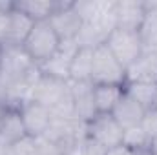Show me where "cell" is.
<instances>
[{
  "label": "cell",
  "mask_w": 157,
  "mask_h": 155,
  "mask_svg": "<svg viewBox=\"0 0 157 155\" xmlns=\"http://www.w3.org/2000/svg\"><path fill=\"white\" fill-rule=\"evenodd\" d=\"M62 46V40L57 35V31L53 29V26L49 24V20H40L35 22L28 39L24 40L22 47L24 51L29 55V59L40 66L46 60H49Z\"/></svg>",
  "instance_id": "1"
},
{
  "label": "cell",
  "mask_w": 157,
  "mask_h": 155,
  "mask_svg": "<svg viewBox=\"0 0 157 155\" xmlns=\"http://www.w3.org/2000/svg\"><path fill=\"white\" fill-rule=\"evenodd\" d=\"M104 46L113 53V57L124 68H130L146 51L143 40L139 37V31L122 29V28H113L104 42Z\"/></svg>",
  "instance_id": "2"
},
{
  "label": "cell",
  "mask_w": 157,
  "mask_h": 155,
  "mask_svg": "<svg viewBox=\"0 0 157 155\" xmlns=\"http://www.w3.org/2000/svg\"><path fill=\"white\" fill-rule=\"evenodd\" d=\"M93 84H126V68L113 57V53L102 44L93 49Z\"/></svg>",
  "instance_id": "3"
},
{
  "label": "cell",
  "mask_w": 157,
  "mask_h": 155,
  "mask_svg": "<svg viewBox=\"0 0 157 155\" xmlns=\"http://www.w3.org/2000/svg\"><path fill=\"white\" fill-rule=\"evenodd\" d=\"M86 135L97 144H101L102 148L110 150L122 144L124 130L119 126V122L113 119L112 113H97L86 122Z\"/></svg>",
  "instance_id": "4"
},
{
  "label": "cell",
  "mask_w": 157,
  "mask_h": 155,
  "mask_svg": "<svg viewBox=\"0 0 157 155\" xmlns=\"http://www.w3.org/2000/svg\"><path fill=\"white\" fill-rule=\"evenodd\" d=\"M49 24L53 26V29L57 31V35L60 37L62 42H77V37L82 29V24H84V18L78 13L75 2H62L60 0L59 7L49 17Z\"/></svg>",
  "instance_id": "5"
},
{
  "label": "cell",
  "mask_w": 157,
  "mask_h": 155,
  "mask_svg": "<svg viewBox=\"0 0 157 155\" xmlns=\"http://www.w3.org/2000/svg\"><path fill=\"white\" fill-rule=\"evenodd\" d=\"M18 112H20V117H22L26 133H28V137H31V139L42 137V135L49 130V126H51V122H53V113H51V110L46 108L44 104L37 102V100H31V99L24 100V102L20 104Z\"/></svg>",
  "instance_id": "6"
},
{
  "label": "cell",
  "mask_w": 157,
  "mask_h": 155,
  "mask_svg": "<svg viewBox=\"0 0 157 155\" xmlns=\"http://www.w3.org/2000/svg\"><path fill=\"white\" fill-rule=\"evenodd\" d=\"M77 49H78L77 42H62L60 49L49 60H46L44 64L39 66L40 73L70 82V66H71V59H73Z\"/></svg>",
  "instance_id": "7"
},
{
  "label": "cell",
  "mask_w": 157,
  "mask_h": 155,
  "mask_svg": "<svg viewBox=\"0 0 157 155\" xmlns=\"http://www.w3.org/2000/svg\"><path fill=\"white\" fill-rule=\"evenodd\" d=\"M26 137L28 133L18 108H6V110L0 108V144L9 148Z\"/></svg>",
  "instance_id": "8"
},
{
  "label": "cell",
  "mask_w": 157,
  "mask_h": 155,
  "mask_svg": "<svg viewBox=\"0 0 157 155\" xmlns=\"http://www.w3.org/2000/svg\"><path fill=\"white\" fill-rule=\"evenodd\" d=\"M71 99H73V113L78 122H88L97 115L95 100H93V82H70Z\"/></svg>",
  "instance_id": "9"
},
{
  "label": "cell",
  "mask_w": 157,
  "mask_h": 155,
  "mask_svg": "<svg viewBox=\"0 0 157 155\" xmlns=\"http://www.w3.org/2000/svg\"><path fill=\"white\" fill-rule=\"evenodd\" d=\"M146 2L135 0H117L115 2V28L139 31V26L144 18Z\"/></svg>",
  "instance_id": "10"
},
{
  "label": "cell",
  "mask_w": 157,
  "mask_h": 155,
  "mask_svg": "<svg viewBox=\"0 0 157 155\" xmlns=\"http://www.w3.org/2000/svg\"><path fill=\"white\" fill-rule=\"evenodd\" d=\"M126 82L157 84V51H144L130 68H126Z\"/></svg>",
  "instance_id": "11"
},
{
  "label": "cell",
  "mask_w": 157,
  "mask_h": 155,
  "mask_svg": "<svg viewBox=\"0 0 157 155\" xmlns=\"http://www.w3.org/2000/svg\"><path fill=\"white\" fill-rule=\"evenodd\" d=\"M144 113H146V110L132 95H128L126 91H124V95L121 97V100L117 102V106L112 112L113 119L119 122V126L122 130H130L133 126H139Z\"/></svg>",
  "instance_id": "12"
},
{
  "label": "cell",
  "mask_w": 157,
  "mask_h": 155,
  "mask_svg": "<svg viewBox=\"0 0 157 155\" xmlns=\"http://www.w3.org/2000/svg\"><path fill=\"white\" fill-rule=\"evenodd\" d=\"M122 95L124 86L121 84H93V100L97 113H112Z\"/></svg>",
  "instance_id": "13"
},
{
  "label": "cell",
  "mask_w": 157,
  "mask_h": 155,
  "mask_svg": "<svg viewBox=\"0 0 157 155\" xmlns=\"http://www.w3.org/2000/svg\"><path fill=\"white\" fill-rule=\"evenodd\" d=\"M33 24L35 22L26 13L17 9L15 4H13L11 13H9V35H7V44L6 46H22L24 40L28 39Z\"/></svg>",
  "instance_id": "14"
},
{
  "label": "cell",
  "mask_w": 157,
  "mask_h": 155,
  "mask_svg": "<svg viewBox=\"0 0 157 155\" xmlns=\"http://www.w3.org/2000/svg\"><path fill=\"white\" fill-rule=\"evenodd\" d=\"M91 70H93V49L78 47L71 59L70 82H91Z\"/></svg>",
  "instance_id": "15"
},
{
  "label": "cell",
  "mask_w": 157,
  "mask_h": 155,
  "mask_svg": "<svg viewBox=\"0 0 157 155\" xmlns=\"http://www.w3.org/2000/svg\"><path fill=\"white\" fill-rule=\"evenodd\" d=\"M139 37L144 49L157 51V2H146L144 18L139 26Z\"/></svg>",
  "instance_id": "16"
},
{
  "label": "cell",
  "mask_w": 157,
  "mask_h": 155,
  "mask_svg": "<svg viewBox=\"0 0 157 155\" xmlns=\"http://www.w3.org/2000/svg\"><path fill=\"white\" fill-rule=\"evenodd\" d=\"M13 4L17 9L26 13L33 22H40V20H49L53 11L59 7L60 0H20Z\"/></svg>",
  "instance_id": "17"
},
{
  "label": "cell",
  "mask_w": 157,
  "mask_h": 155,
  "mask_svg": "<svg viewBox=\"0 0 157 155\" xmlns=\"http://www.w3.org/2000/svg\"><path fill=\"white\" fill-rule=\"evenodd\" d=\"M124 91L132 95L146 112L154 110L157 104V84H143V82H126Z\"/></svg>",
  "instance_id": "18"
},
{
  "label": "cell",
  "mask_w": 157,
  "mask_h": 155,
  "mask_svg": "<svg viewBox=\"0 0 157 155\" xmlns=\"http://www.w3.org/2000/svg\"><path fill=\"white\" fill-rule=\"evenodd\" d=\"M122 144L133 148V150H146L150 148L152 141L148 139V135L144 133V130L139 126H133L130 130H124V137H122Z\"/></svg>",
  "instance_id": "19"
},
{
  "label": "cell",
  "mask_w": 157,
  "mask_h": 155,
  "mask_svg": "<svg viewBox=\"0 0 157 155\" xmlns=\"http://www.w3.org/2000/svg\"><path fill=\"white\" fill-rule=\"evenodd\" d=\"M141 128L144 130V133L148 135V139L150 141H154L157 139V110H148L144 117H143V120H141Z\"/></svg>",
  "instance_id": "20"
},
{
  "label": "cell",
  "mask_w": 157,
  "mask_h": 155,
  "mask_svg": "<svg viewBox=\"0 0 157 155\" xmlns=\"http://www.w3.org/2000/svg\"><path fill=\"white\" fill-rule=\"evenodd\" d=\"M33 146H35V139L26 137L20 142L9 146L6 150V155H33Z\"/></svg>",
  "instance_id": "21"
},
{
  "label": "cell",
  "mask_w": 157,
  "mask_h": 155,
  "mask_svg": "<svg viewBox=\"0 0 157 155\" xmlns=\"http://www.w3.org/2000/svg\"><path fill=\"white\" fill-rule=\"evenodd\" d=\"M82 155H106V148H102L101 144L91 141L88 135H84V139H82Z\"/></svg>",
  "instance_id": "22"
},
{
  "label": "cell",
  "mask_w": 157,
  "mask_h": 155,
  "mask_svg": "<svg viewBox=\"0 0 157 155\" xmlns=\"http://www.w3.org/2000/svg\"><path fill=\"white\" fill-rule=\"evenodd\" d=\"M106 155H141V150H133L126 144H119L115 148L106 150Z\"/></svg>",
  "instance_id": "23"
},
{
  "label": "cell",
  "mask_w": 157,
  "mask_h": 155,
  "mask_svg": "<svg viewBox=\"0 0 157 155\" xmlns=\"http://www.w3.org/2000/svg\"><path fill=\"white\" fill-rule=\"evenodd\" d=\"M148 150H150V155H157V139L152 141V144H150V148H148Z\"/></svg>",
  "instance_id": "24"
},
{
  "label": "cell",
  "mask_w": 157,
  "mask_h": 155,
  "mask_svg": "<svg viewBox=\"0 0 157 155\" xmlns=\"http://www.w3.org/2000/svg\"><path fill=\"white\" fill-rule=\"evenodd\" d=\"M0 53H2V47H0Z\"/></svg>",
  "instance_id": "25"
},
{
  "label": "cell",
  "mask_w": 157,
  "mask_h": 155,
  "mask_svg": "<svg viewBox=\"0 0 157 155\" xmlns=\"http://www.w3.org/2000/svg\"><path fill=\"white\" fill-rule=\"evenodd\" d=\"M155 110H157V104H155Z\"/></svg>",
  "instance_id": "26"
}]
</instances>
